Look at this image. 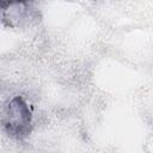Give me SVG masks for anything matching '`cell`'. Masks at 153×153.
<instances>
[{
  "mask_svg": "<svg viewBox=\"0 0 153 153\" xmlns=\"http://www.w3.org/2000/svg\"><path fill=\"white\" fill-rule=\"evenodd\" d=\"M5 116V126L7 127V130L12 134H23L30 124V111L26 104L20 98H16L10 103Z\"/></svg>",
  "mask_w": 153,
  "mask_h": 153,
  "instance_id": "1",
  "label": "cell"
}]
</instances>
